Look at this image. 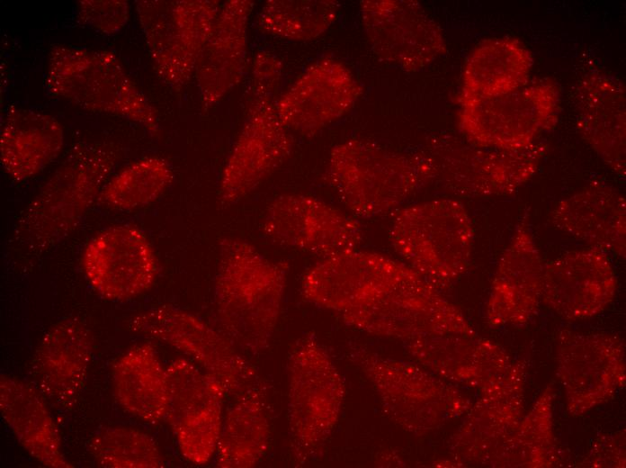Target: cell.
I'll use <instances>...</instances> for the list:
<instances>
[{
	"label": "cell",
	"instance_id": "1",
	"mask_svg": "<svg viewBox=\"0 0 626 468\" xmlns=\"http://www.w3.org/2000/svg\"><path fill=\"white\" fill-rule=\"evenodd\" d=\"M289 266L236 237L219 241L214 305L219 330L252 355L265 350L276 328Z\"/></svg>",
	"mask_w": 626,
	"mask_h": 468
},
{
	"label": "cell",
	"instance_id": "2",
	"mask_svg": "<svg viewBox=\"0 0 626 468\" xmlns=\"http://www.w3.org/2000/svg\"><path fill=\"white\" fill-rule=\"evenodd\" d=\"M121 157L110 141L75 145L19 216L11 248L26 255L46 252L82 221Z\"/></svg>",
	"mask_w": 626,
	"mask_h": 468
},
{
	"label": "cell",
	"instance_id": "3",
	"mask_svg": "<svg viewBox=\"0 0 626 468\" xmlns=\"http://www.w3.org/2000/svg\"><path fill=\"white\" fill-rule=\"evenodd\" d=\"M327 177L340 201L360 218L394 211L432 182L421 153L407 156L363 139L347 140L331 149Z\"/></svg>",
	"mask_w": 626,
	"mask_h": 468
},
{
	"label": "cell",
	"instance_id": "4",
	"mask_svg": "<svg viewBox=\"0 0 626 468\" xmlns=\"http://www.w3.org/2000/svg\"><path fill=\"white\" fill-rule=\"evenodd\" d=\"M389 239L405 265L441 291L468 268L474 232L464 205L455 199L443 198L398 210Z\"/></svg>",
	"mask_w": 626,
	"mask_h": 468
},
{
	"label": "cell",
	"instance_id": "5",
	"mask_svg": "<svg viewBox=\"0 0 626 468\" xmlns=\"http://www.w3.org/2000/svg\"><path fill=\"white\" fill-rule=\"evenodd\" d=\"M49 92L88 111L127 118L159 132L156 109L112 51L54 45L48 57Z\"/></svg>",
	"mask_w": 626,
	"mask_h": 468
},
{
	"label": "cell",
	"instance_id": "6",
	"mask_svg": "<svg viewBox=\"0 0 626 468\" xmlns=\"http://www.w3.org/2000/svg\"><path fill=\"white\" fill-rule=\"evenodd\" d=\"M350 357L373 386L389 418L414 435L440 429L472 405L444 379L413 363L362 346L351 349Z\"/></svg>",
	"mask_w": 626,
	"mask_h": 468
},
{
	"label": "cell",
	"instance_id": "7",
	"mask_svg": "<svg viewBox=\"0 0 626 468\" xmlns=\"http://www.w3.org/2000/svg\"><path fill=\"white\" fill-rule=\"evenodd\" d=\"M341 316L359 330L404 341L428 335L476 334L462 312L412 269Z\"/></svg>",
	"mask_w": 626,
	"mask_h": 468
},
{
	"label": "cell",
	"instance_id": "8",
	"mask_svg": "<svg viewBox=\"0 0 626 468\" xmlns=\"http://www.w3.org/2000/svg\"><path fill=\"white\" fill-rule=\"evenodd\" d=\"M459 127L477 146L517 150L536 142L559 116L560 90L550 78L493 97H460Z\"/></svg>",
	"mask_w": 626,
	"mask_h": 468
},
{
	"label": "cell",
	"instance_id": "9",
	"mask_svg": "<svg viewBox=\"0 0 626 468\" xmlns=\"http://www.w3.org/2000/svg\"><path fill=\"white\" fill-rule=\"evenodd\" d=\"M288 376L291 451L299 462H304L335 428L344 398V384L327 351L313 336L296 342Z\"/></svg>",
	"mask_w": 626,
	"mask_h": 468
},
{
	"label": "cell",
	"instance_id": "10",
	"mask_svg": "<svg viewBox=\"0 0 626 468\" xmlns=\"http://www.w3.org/2000/svg\"><path fill=\"white\" fill-rule=\"evenodd\" d=\"M546 148L534 142L522 149L501 150L438 138L421 154L432 182L456 195L483 197L509 194L525 184L536 173Z\"/></svg>",
	"mask_w": 626,
	"mask_h": 468
},
{
	"label": "cell",
	"instance_id": "11",
	"mask_svg": "<svg viewBox=\"0 0 626 468\" xmlns=\"http://www.w3.org/2000/svg\"><path fill=\"white\" fill-rule=\"evenodd\" d=\"M217 0H139L136 11L158 77L174 89L194 74L217 21Z\"/></svg>",
	"mask_w": 626,
	"mask_h": 468
},
{
	"label": "cell",
	"instance_id": "12",
	"mask_svg": "<svg viewBox=\"0 0 626 468\" xmlns=\"http://www.w3.org/2000/svg\"><path fill=\"white\" fill-rule=\"evenodd\" d=\"M276 90L250 81L245 122L220 175L222 205L237 203L254 192L291 153L293 140L273 99Z\"/></svg>",
	"mask_w": 626,
	"mask_h": 468
},
{
	"label": "cell",
	"instance_id": "13",
	"mask_svg": "<svg viewBox=\"0 0 626 468\" xmlns=\"http://www.w3.org/2000/svg\"><path fill=\"white\" fill-rule=\"evenodd\" d=\"M130 328L190 356L237 397L260 384L255 368L219 329L170 304L153 306L131 318Z\"/></svg>",
	"mask_w": 626,
	"mask_h": 468
},
{
	"label": "cell",
	"instance_id": "14",
	"mask_svg": "<svg viewBox=\"0 0 626 468\" xmlns=\"http://www.w3.org/2000/svg\"><path fill=\"white\" fill-rule=\"evenodd\" d=\"M169 401L165 418L182 455L205 464L215 455L227 390L193 362L178 358L166 367Z\"/></svg>",
	"mask_w": 626,
	"mask_h": 468
},
{
	"label": "cell",
	"instance_id": "15",
	"mask_svg": "<svg viewBox=\"0 0 626 468\" xmlns=\"http://www.w3.org/2000/svg\"><path fill=\"white\" fill-rule=\"evenodd\" d=\"M557 363L572 415H582L608 400L625 384V345L616 335L563 329Z\"/></svg>",
	"mask_w": 626,
	"mask_h": 468
},
{
	"label": "cell",
	"instance_id": "16",
	"mask_svg": "<svg viewBox=\"0 0 626 468\" xmlns=\"http://www.w3.org/2000/svg\"><path fill=\"white\" fill-rule=\"evenodd\" d=\"M360 15L368 42L380 59L414 72L446 52L443 32L415 0H364Z\"/></svg>",
	"mask_w": 626,
	"mask_h": 468
},
{
	"label": "cell",
	"instance_id": "17",
	"mask_svg": "<svg viewBox=\"0 0 626 468\" xmlns=\"http://www.w3.org/2000/svg\"><path fill=\"white\" fill-rule=\"evenodd\" d=\"M263 231L271 240L326 257L358 248L361 224L328 202L312 195L287 194L268 206Z\"/></svg>",
	"mask_w": 626,
	"mask_h": 468
},
{
	"label": "cell",
	"instance_id": "18",
	"mask_svg": "<svg viewBox=\"0 0 626 468\" xmlns=\"http://www.w3.org/2000/svg\"><path fill=\"white\" fill-rule=\"evenodd\" d=\"M525 367L513 364L490 378L464 421L448 442L452 455L462 464L488 465L500 444L522 419Z\"/></svg>",
	"mask_w": 626,
	"mask_h": 468
},
{
	"label": "cell",
	"instance_id": "19",
	"mask_svg": "<svg viewBox=\"0 0 626 468\" xmlns=\"http://www.w3.org/2000/svg\"><path fill=\"white\" fill-rule=\"evenodd\" d=\"M82 268L103 297L124 301L148 291L156 280L157 262L145 233L121 224L103 230L85 247Z\"/></svg>",
	"mask_w": 626,
	"mask_h": 468
},
{
	"label": "cell",
	"instance_id": "20",
	"mask_svg": "<svg viewBox=\"0 0 626 468\" xmlns=\"http://www.w3.org/2000/svg\"><path fill=\"white\" fill-rule=\"evenodd\" d=\"M410 268L385 255L353 249L321 258L301 280L309 302L341 314L404 276Z\"/></svg>",
	"mask_w": 626,
	"mask_h": 468
},
{
	"label": "cell",
	"instance_id": "21",
	"mask_svg": "<svg viewBox=\"0 0 626 468\" xmlns=\"http://www.w3.org/2000/svg\"><path fill=\"white\" fill-rule=\"evenodd\" d=\"M361 93L358 81L344 64L323 58L300 75L275 106L289 130L309 135L346 114Z\"/></svg>",
	"mask_w": 626,
	"mask_h": 468
},
{
	"label": "cell",
	"instance_id": "22",
	"mask_svg": "<svg viewBox=\"0 0 626 468\" xmlns=\"http://www.w3.org/2000/svg\"><path fill=\"white\" fill-rule=\"evenodd\" d=\"M615 272L606 253L585 248L566 253L543 266L541 300L559 316L585 319L613 300Z\"/></svg>",
	"mask_w": 626,
	"mask_h": 468
},
{
	"label": "cell",
	"instance_id": "23",
	"mask_svg": "<svg viewBox=\"0 0 626 468\" xmlns=\"http://www.w3.org/2000/svg\"><path fill=\"white\" fill-rule=\"evenodd\" d=\"M543 265L526 220L503 253L492 283L486 316L489 325H523L541 300Z\"/></svg>",
	"mask_w": 626,
	"mask_h": 468
},
{
	"label": "cell",
	"instance_id": "24",
	"mask_svg": "<svg viewBox=\"0 0 626 468\" xmlns=\"http://www.w3.org/2000/svg\"><path fill=\"white\" fill-rule=\"evenodd\" d=\"M625 97L622 82L598 70L585 75L574 94L580 135L621 177L626 172Z\"/></svg>",
	"mask_w": 626,
	"mask_h": 468
},
{
	"label": "cell",
	"instance_id": "25",
	"mask_svg": "<svg viewBox=\"0 0 626 468\" xmlns=\"http://www.w3.org/2000/svg\"><path fill=\"white\" fill-rule=\"evenodd\" d=\"M255 3L221 4L212 32L196 63L194 76L204 109L219 104L243 79L247 65V31Z\"/></svg>",
	"mask_w": 626,
	"mask_h": 468
},
{
	"label": "cell",
	"instance_id": "26",
	"mask_svg": "<svg viewBox=\"0 0 626 468\" xmlns=\"http://www.w3.org/2000/svg\"><path fill=\"white\" fill-rule=\"evenodd\" d=\"M93 340L77 318L58 320L44 334L32 360V375L40 394L60 407L76 401L89 369Z\"/></svg>",
	"mask_w": 626,
	"mask_h": 468
},
{
	"label": "cell",
	"instance_id": "27",
	"mask_svg": "<svg viewBox=\"0 0 626 468\" xmlns=\"http://www.w3.org/2000/svg\"><path fill=\"white\" fill-rule=\"evenodd\" d=\"M405 342L406 350L427 370L470 387L481 388L513 364L500 346L476 334L428 335Z\"/></svg>",
	"mask_w": 626,
	"mask_h": 468
},
{
	"label": "cell",
	"instance_id": "28",
	"mask_svg": "<svg viewBox=\"0 0 626 468\" xmlns=\"http://www.w3.org/2000/svg\"><path fill=\"white\" fill-rule=\"evenodd\" d=\"M625 205L615 188L594 182L559 202L550 219L557 229L591 248L625 257Z\"/></svg>",
	"mask_w": 626,
	"mask_h": 468
},
{
	"label": "cell",
	"instance_id": "29",
	"mask_svg": "<svg viewBox=\"0 0 626 468\" xmlns=\"http://www.w3.org/2000/svg\"><path fill=\"white\" fill-rule=\"evenodd\" d=\"M64 145L59 122L45 112L10 107L2 121L0 161L14 181H26L50 164Z\"/></svg>",
	"mask_w": 626,
	"mask_h": 468
},
{
	"label": "cell",
	"instance_id": "30",
	"mask_svg": "<svg viewBox=\"0 0 626 468\" xmlns=\"http://www.w3.org/2000/svg\"><path fill=\"white\" fill-rule=\"evenodd\" d=\"M43 398L31 384L1 374V415L19 443L44 466L72 467L62 453L58 427Z\"/></svg>",
	"mask_w": 626,
	"mask_h": 468
},
{
	"label": "cell",
	"instance_id": "31",
	"mask_svg": "<svg viewBox=\"0 0 626 468\" xmlns=\"http://www.w3.org/2000/svg\"><path fill=\"white\" fill-rule=\"evenodd\" d=\"M112 387L118 403L132 416L152 424L165 418L169 401L166 368L151 345L134 346L117 359Z\"/></svg>",
	"mask_w": 626,
	"mask_h": 468
},
{
	"label": "cell",
	"instance_id": "32",
	"mask_svg": "<svg viewBox=\"0 0 626 468\" xmlns=\"http://www.w3.org/2000/svg\"><path fill=\"white\" fill-rule=\"evenodd\" d=\"M271 438V423L264 387L257 384L236 397L223 416L216 450V465L247 468L265 455Z\"/></svg>",
	"mask_w": 626,
	"mask_h": 468
},
{
	"label": "cell",
	"instance_id": "33",
	"mask_svg": "<svg viewBox=\"0 0 626 468\" xmlns=\"http://www.w3.org/2000/svg\"><path fill=\"white\" fill-rule=\"evenodd\" d=\"M532 61L518 39H486L465 63L460 97H493L514 91L529 81Z\"/></svg>",
	"mask_w": 626,
	"mask_h": 468
},
{
	"label": "cell",
	"instance_id": "34",
	"mask_svg": "<svg viewBox=\"0 0 626 468\" xmlns=\"http://www.w3.org/2000/svg\"><path fill=\"white\" fill-rule=\"evenodd\" d=\"M552 430V390L548 386L530 412L500 444L487 466L550 467L559 464Z\"/></svg>",
	"mask_w": 626,
	"mask_h": 468
},
{
	"label": "cell",
	"instance_id": "35",
	"mask_svg": "<svg viewBox=\"0 0 626 468\" xmlns=\"http://www.w3.org/2000/svg\"><path fill=\"white\" fill-rule=\"evenodd\" d=\"M174 179L171 165L160 157H145L121 169L103 187L98 201L108 208L132 211L156 201Z\"/></svg>",
	"mask_w": 626,
	"mask_h": 468
},
{
	"label": "cell",
	"instance_id": "36",
	"mask_svg": "<svg viewBox=\"0 0 626 468\" xmlns=\"http://www.w3.org/2000/svg\"><path fill=\"white\" fill-rule=\"evenodd\" d=\"M340 4L334 0H269L257 16L259 29L290 40H311L336 21Z\"/></svg>",
	"mask_w": 626,
	"mask_h": 468
},
{
	"label": "cell",
	"instance_id": "37",
	"mask_svg": "<svg viewBox=\"0 0 626 468\" xmlns=\"http://www.w3.org/2000/svg\"><path fill=\"white\" fill-rule=\"evenodd\" d=\"M90 453L106 468H157L164 466L161 451L148 434L128 427L100 429L91 439Z\"/></svg>",
	"mask_w": 626,
	"mask_h": 468
},
{
	"label": "cell",
	"instance_id": "38",
	"mask_svg": "<svg viewBox=\"0 0 626 468\" xmlns=\"http://www.w3.org/2000/svg\"><path fill=\"white\" fill-rule=\"evenodd\" d=\"M130 6L123 0H84L77 5L78 21L103 34L112 35L127 23Z\"/></svg>",
	"mask_w": 626,
	"mask_h": 468
},
{
	"label": "cell",
	"instance_id": "39",
	"mask_svg": "<svg viewBox=\"0 0 626 468\" xmlns=\"http://www.w3.org/2000/svg\"><path fill=\"white\" fill-rule=\"evenodd\" d=\"M590 467H622L625 464L624 433L604 436L595 441L585 463Z\"/></svg>",
	"mask_w": 626,
	"mask_h": 468
}]
</instances>
